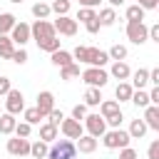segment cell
<instances>
[{
	"mask_svg": "<svg viewBox=\"0 0 159 159\" xmlns=\"http://www.w3.org/2000/svg\"><path fill=\"white\" fill-rule=\"evenodd\" d=\"M122 119H124V114H122V112H117V114L107 117L104 122H107V127H112V129H119V127H122Z\"/></svg>",
	"mask_w": 159,
	"mask_h": 159,
	"instance_id": "cell-42",
	"label": "cell"
},
{
	"mask_svg": "<svg viewBox=\"0 0 159 159\" xmlns=\"http://www.w3.org/2000/svg\"><path fill=\"white\" fill-rule=\"evenodd\" d=\"M107 2H109V7H112V10H114V7H119V5H124V0H107Z\"/></svg>",
	"mask_w": 159,
	"mask_h": 159,
	"instance_id": "cell-52",
	"label": "cell"
},
{
	"mask_svg": "<svg viewBox=\"0 0 159 159\" xmlns=\"http://www.w3.org/2000/svg\"><path fill=\"white\" fill-rule=\"evenodd\" d=\"M80 77H82V82H87V87H97V89H102L107 84V80H109L104 67H87Z\"/></svg>",
	"mask_w": 159,
	"mask_h": 159,
	"instance_id": "cell-3",
	"label": "cell"
},
{
	"mask_svg": "<svg viewBox=\"0 0 159 159\" xmlns=\"http://www.w3.org/2000/svg\"><path fill=\"white\" fill-rule=\"evenodd\" d=\"M10 40H12V45L25 47L30 42V25L27 22H15V27L10 30Z\"/></svg>",
	"mask_w": 159,
	"mask_h": 159,
	"instance_id": "cell-10",
	"label": "cell"
},
{
	"mask_svg": "<svg viewBox=\"0 0 159 159\" xmlns=\"http://www.w3.org/2000/svg\"><path fill=\"white\" fill-rule=\"evenodd\" d=\"M127 37L134 45H144L147 42V25L144 22H127Z\"/></svg>",
	"mask_w": 159,
	"mask_h": 159,
	"instance_id": "cell-9",
	"label": "cell"
},
{
	"mask_svg": "<svg viewBox=\"0 0 159 159\" xmlns=\"http://www.w3.org/2000/svg\"><path fill=\"white\" fill-rule=\"evenodd\" d=\"M97 20H99L102 27H112V25L117 22V10H112V7H102V10L97 12Z\"/></svg>",
	"mask_w": 159,
	"mask_h": 159,
	"instance_id": "cell-19",
	"label": "cell"
},
{
	"mask_svg": "<svg viewBox=\"0 0 159 159\" xmlns=\"http://www.w3.org/2000/svg\"><path fill=\"white\" fill-rule=\"evenodd\" d=\"M102 99H104V97H102V92H99L97 87H87V92H84V104H87V107H99Z\"/></svg>",
	"mask_w": 159,
	"mask_h": 159,
	"instance_id": "cell-25",
	"label": "cell"
},
{
	"mask_svg": "<svg viewBox=\"0 0 159 159\" xmlns=\"http://www.w3.org/2000/svg\"><path fill=\"white\" fill-rule=\"evenodd\" d=\"M35 107H37V112H40L42 117H47V114L55 109V94H52L50 89H42V92L37 94V104H35Z\"/></svg>",
	"mask_w": 159,
	"mask_h": 159,
	"instance_id": "cell-13",
	"label": "cell"
},
{
	"mask_svg": "<svg viewBox=\"0 0 159 159\" xmlns=\"http://www.w3.org/2000/svg\"><path fill=\"white\" fill-rule=\"evenodd\" d=\"M99 2L102 0H80V7H92L94 10V7H99Z\"/></svg>",
	"mask_w": 159,
	"mask_h": 159,
	"instance_id": "cell-51",
	"label": "cell"
},
{
	"mask_svg": "<svg viewBox=\"0 0 159 159\" xmlns=\"http://www.w3.org/2000/svg\"><path fill=\"white\" fill-rule=\"evenodd\" d=\"M129 77H132V82H129L132 89H144V87L149 84V70H144V67H139V70L132 72Z\"/></svg>",
	"mask_w": 159,
	"mask_h": 159,
	"instance_id": "cell-16",
	"label": "cell"
},
{
	"mask_svg": "<svg viewBox=\"0 0 159 159\" xmlns=\"http://www.w3.org/2000/svg\"><path fill=\"white\" fill-rule=\"evenodd\" d=\"M50 62L55 65V67H65V65H72L75 60H72V52H67V50H55L52 55H50Z\"/></svg>",
	"mask_w": 159,
	"mask_h": 159,
	"instance_id": "cell-18",
	"label": "cell"
},
{
	"mask_svg": "<svg viewBox=\"0 0 159 159\" xmlns=\"http://www.w3.org/2000/svg\"><path fill=\"white\" fill-rule=\"evenodd\" d=\"M149 84H154V87H159V67H154V70H149Z\"/></svg>",
	"mask_w": 159,
	"mask_h": 159,
	"instance_id": "cell-50",
	"label": "cell"
},
{
	"mask_svg": "<svg viewBox=\"0 0 159 159\" xmlns=\"http://www.w3.org/2000/svg\"><path fill=\"white\" fill-rule=\"evenodd\" d=\"M137 5L147 12V10H154V7H159V0H137Z\"/></svg>",
	"mask_w": 159,
	"mask_h": 159,
	"instance_id": "cell-45",
	"label": "cell"
},
{
	"mask_svg": "<svg viewBox=\"0 0 159 159\" xmlns=\"http://www.w3.org/2000/svg\"><path fill=\"white\" fill-rule=\"evenodd\" d=\"M70 2H72V0H70Z\"/></svg>",
	"mask_w": 159,
	"mask_h": 159,
	"instance_id": "cell-54",
	"label": "cell"
},
{
	"mask_svg": "<svg viewBox=\"0 0 159 159\" xmlns=\"http://www.w3.org/2000/svg\"><path fill=\"white\" fill-rule=\"evenodd\" d=\"M55 35H57V32H55L52 22H47V20H35V22L30 25V40H35V42H42V40L55 37Z\"/></svg>",
	"mask_w": 159,
	"mask_h": 159,
	"instance_id": "cell-5",
	"label": "cell"
},
{
	"mask_svg": "<svg viewBox=\"0 0 159 159\" xmlns=\"http://www.w3.org/2000/svg\"><path fill=\"white\" fill-rule=\"evenodd\" d=\"M117 159H139V154L132 149V147H124V149H119V157Z\"/></svg>",
	"mask_w": 159,
	"mask_h": 159,
	"instance_id": "cell-44",
	"label": "cell"
},
{
	"mask_svg": "<svg viewBox=\"0 0 159 159\" xmlns=\"http://www.w3.org/2000/svg\"><path fill=\"white\" fill-rule=\"evenodd\" d=\"M84 27H87V32H89V35H97L102 25H99V20L94 17V20H89V22H84Z\"/></svg>",
	"mask_w": 159,
	"mask_h": 159,
	"instance_id": "cell-46",
	"label": "cell"
},
{
	"mask_svg": "<svg viewBox=\"0 0 159 159\" xmlns=\"http://www.w3.org/2000/svg\"><path fill=\"white\" fill-rule=\"evenodd\" d=\"M37 47L42 50V52H55V50H60V40H57V35L55 37H47V40H42V42H37Z\"/></svg>",
	"mask_w": 159,
	"mask_h": 159,
	"instance_id": "cell-34",
	"label": "cell"
},
{
	"mask_svg": "<svg viewBox=\"0 0 159 159\" xmlns=\"http://www.w3.org/2000/svg\"><path fill=\"white\" fill-rule=\"evenodd\" d=\"M102 144L107 147V149H124V147H129V142H132V137L119 127V129H107L102 137Z\"/></svg>",
	"mask_w": 159,
	"mask_h": 159,
	"instance_id": "cell-2",
	"label": "cell"
},
{
	"mask_svg": "<svg viewBox=\"0 0 159 159\" xmlns=\"http://www.w3.org/2000/svg\"><path fill=\"white\" fill-rule=\"evenodd\" d=\"M127 134H129L132 139H142V137L147 134V124H144V119H132V124H129Z\"/></svg>",
	"mask_w": 159,
	"mask_h": 159,
	"instance_id": "cell-22",
	"label": "cell"
},
{
	"mask_svg": "<svg viewBox=\"0 0 159 159\" xmlns=\"http://www.w3.org/2000/svg\"><path fill=\"white\" fill-rule=\"evenodd\" d=\"M12 52H15V45H12V40H10V35H0V57L10 60Z\"/></svg>",
	"mask_w": 159,
	"mask_h": 159,
	"instance_id": "cell-28",
	"label": "cell"
},
{
	"mask_svg": "<svg viewBox=\"0 0 159 159\" xmlns=\"http://www.w3.org/2000/svg\"><path fill=\"white\" fill-rule=\"evenodd\" d=\"M75 149H77L80 154H92V152L97 149V139L89 137V134H82L80 139H75Z\"/></svg>",
	"mask_w": 159,
	"mask_h": 159,
	"instance_id": "cell-14",
	"label": "cell"
},
{
	"mask_svg": "<svg viewBox=\"0 0 159 159\" xmlns=\"http://www.w3.org/2000/svg\"><path fill=\"white\" fill-rule=\"evenodd\" d=\"M94 17H97V10H92V7H80V12H77V20L80 22H89Z\"/></svg>",
	"mask_w": 159,
	"mask_h": 159,
	"instance_id": "cell-38",
	"label": "cell"
},
{
	"mask_svg": "<svg viewBox=\"0 0 159 159\" xmlns=\"http://www.w3.org/2000/svg\"><path fill=\"white\" fill-rule=\"evenodd\" d=\"M129 102L144 109V107H149V94H147L144 89H134V92H132V97H129Z\"/></svg>",
	"mask_w": 159,
	"mask_h": 159,
	"instance_id": "cell-32",
	"label": "cell"
},
{
	"mask_svg": "<svg viewBox=\"0 0 159 159\" xmlns=\"http://www.w3.org/2000/svg\"><path fill=\"white\" fill-rule=\"evenodd\" d=\"M10 89H12V84H10V77H0V97H5Z\"/></svg>",
	"mask_w": 159,
	"mask_h": 159,
	"instance_id": "cell-48",
	"label": "cell"
},
{
	"mask_svg": "<svg viewBox=\"0 0 159 159\" xmlns=\"http://www.w3.org/2000/svg\"><path fill=\"white\" fill-rule=\"evenodd\" d=\"M132 84L129 82H119L117 84V89H114V97H117V102H129V97H132Z\"/></svg>",
	"mask_w": 159,
	"mask_h": 159,
	"instance_id": "cell-27",
	"label": "cell"
},
{
	"mask_svg": "<svg viewBox=\"0 0 159 159\" xmlns=\"http://www.w3.org/2000/svg\"><path fill=\"white\" fill-rule=\"evenodd\" d=\"M52 27H55V32L67 35V37H75V35H77V20H72L70 15H60V17L52 22Z\"/></svg>",
	"mask_w": 159,
	"mask_h": 159,
	"instance_id": "cell-8",
	"label": "cell"
},
{
	"mask_svg": "<svg viewBox=\"0 0 159 159\" xmlns=\"http://www.w3.org/2000/svg\"><path fill=\"white\" fill-rule=\"evenodd\" d=\"M15 22H17V17L12 12H0V35H10Z\"/></svg>",
	"mask_w": 159,
	"mask_h": 159,
	"instance_id": "cell-24",
	"label": "cell"
},
{
	"mask_svg": "<svg viewBox=\"0 0 159 159\" xmlns=\"http://www.w3.org/2000/svg\"><path fill=\"white\" fill-rule=\"evenodd\" d=\"M82 122H84L82 127L87 129V134H89V137H94V139H99V137L107 132V122H104V117H99V112H92V114H87Z\"/></svg>",
	"mask_w": 159,
	"mask_h": 159,
	"instance_id": "cell-4",
	"label": "cell"
},
{
	"mask_svg": "<svg viewBox=\"0 0 159 159\" xmlns=\"http://www.w3.org/2000/svg\"><path fill=\"white\" fill-rule=\"evenodd\" d=\"M75 157H77V149H75L72 139H55V144L47 149L45 159H75Z\"/></svg>",
	"mask_w": 159,
	"mask_h": 159,
	"instance_id": "cell-1",
	"label": "cell"
},
{
	"mask_svg": "<svg viewBox=\"0 0 159 159\" xmlns=\"http://www.w3.org/2000/svg\"><path fill=\"white\" fill-rule=\"evenodd\" d=\"M117 112H122L117 99H102V102H99V117L107 119V117H112V114H117Z\"/></svg>",
	"mask_w": 159,
	"mask_h": 159,
	"instance_id": "cell-20",
	"label": "cell"
},
{
	"mask_svg": "<svg viewBox=\"0 0 159 159\" xmlns=\"http://www.w3.org/2000/svg\"><path fill=\"white\" fill-rule=\"evenodd\" d=\"M55 139H57V127H52L50 122L40 124V142L50 144V142H55Z\"/></svg>",
	"mask_w": 159,
	"mask_h": 159,
	"instance_id": "cell-23",
	"label": "cell"
},
{
	"mask_svg": "<svg viewBox=\"0 0 159 159\" xmlns=\"http://www.w3.org/2000/svg\"><path fill=\"white\" fill-rule=\"evenodd\" d=\"M50 12H52V10H50L47 2H35V5H32V15H35L37 20H47Z\"/></svg>",
	"mask_w": 159,
	"mask_h": 159,
	"instance_id": "cell-36",
	"label": "cell"
},
{
	"mask_svg": "<svg viewBox=\"0 0 159 159\" xmlns=\"http://www.w3.org/2000/svg\"><path fill=\"white\" fill-rule=\"evenodd\" d=\"M12 134H15V137H22V139H27V137L32 134V124H27V122H17Z\"/></svg>",
	"mask_w": 159,
	"mask_h": 159,
	"instance_id": "cell-37",
	"label": "cell"
},
{
	"mask_svg": "<svg viewBox=\"0 0 159 159\" xmlns=\"http://www.w3.org/2000/svg\"><path fill=\"white\" fill-rule=\"evenodd\" d=\"M10 2H15V5H20V2H22V0H10Z\"/></svg>",
	"mask_w": 159,
	"mask_h": 159,
	"instance_id": "cell-53",
	"label": "cell"
},
{
	"mask_svg": "<svg viewBox=\"0 0 159 159\" xmlns=\"http://www.w3.org/2000/svg\"><path fill=\"white\" fill-rule=\"evenodd\" d=\"M80 75H82V72H80V65H77V62L60 67V80H77Z\"/></svg>",
	"mask_w": 159,
	"mask_h": 159,
	"instance_id": "cell-26",
	"label": "cell"
},
{
	"mask_svg": "<svg viewBox=\"0 0 159 159\" xmlns=\"http://www.w3.org/2000/svg\"><path fill=\"white\" fill-rule=\"evenodd\" d=\"M124 15H127V22H144V10H142L137 2H134V5H129Z\"/></svg>",
	"mask_w": 159,
	"mask_h": 159,
	"instance_id": "cell-29",
	"label": "cell"
},
{
	"mask_svg": "<svg viewBox=\"0 0 159 159\" xmlns=\"http://www.w3.org/2000/svg\"><path fill=\"white\" fill-rule=\"evenodd\" d=\"M7 154L10 157H25V154H30V139H22V137L7 139Z\"/></svg>",
	"mask_w": 159,
	"mask_h": 159,
	"instance_id": "cell-11",
	"label": "cell"
},
{
	"mask_svg": "<svg viewBox=\"0 0 159 159\" xmlns=\"http://www.w3.org/2000/svg\"><path fill=\"white\" fill-rule=\"evenodd\" d=\"M25 109V97H22V92L20 89H10L7 94H5V112L7 114H20Z\"/></svg>",
	"mask_w": 159,
	"mask_h": 159,
	"instance_id": "cell-6",
	"label": "cell"
},
{
	"mask_svg": "<svg viewBox=\"0 0 159 159\" xmlns=\"http://www.w3.org/2000/svg\"><path fill=\"white\" fill-rule=\"evenodd\" d=\"M22 119L27 124H40V119H45V117L37 112V107H27V109H22Z\"/></svg>",
	"mask_w": 159,
	"mask_h": 159,
	"instance_id": "cell-33",
	"label": "cell"
},
{
	"mask_svg": "<svg viewBox=\"0 0 159 159\" xmlns=\"http://www.w3.org/2000/svg\"><path fill=\"white\" fill-rule=\"evenodd\" d=\"M147 154H149V159H159V139H154V142L149 144Z\"/></svg>",
	"mask_w": 159,
	"mask_h": 159,
	"instance_id": "cell-47",
	"label": "cell"
},
{
	"mask_svg": "<svg viewBox=\"0 0 159 159\" xmlns=\"http://www.w3.org/2000/svg\"><path fill=\"white\" fill-rule=\"evenodd\" d=\"M47 149L50 147L45 142H40V139L37 142H30V157H35V159H45L47 157Z\"/></svg>",
	"mask_w": 159,
	"mask_h": 159,
	"instance_id": "cell-31",
	"label": "cell"
},
{
	"mask_svg": "<svg viewBox=\"0 0 159 159\" xmlns=\"http://www.w3.org/2000/svg\"><path fill=\"white\" fill-rule=\"evenodd\" d=\"M60 129H62V134H65V139H80L82 134H84V127H82V122H77V119H72V117H65L62 119V124H60Z\"/></svg>",
	"mask_w": 159,
	"mask_h": 159,
	"instance_id": "cell-7",
	"label": "cell"
},
{
	"mask_svg": "<svg viewBox=\"0 0 159 159\" xmlns=\"http://www.w3.org/2000/svg\"><path fill=\"white\" fill-rule=\"evenodd\" d=\"M70 5H72L70 0H52L50 10H52V12H55V15L60 17V15H67V12H70Z\"/></svg>",
	"mask_w": 159,
	"mask_h": 159,
	"instance_id": "cell-35",
	"label": "cell"
},
{
	"mask_svg": "<svg viewBox=\"0 0 159 159\" xmlns=\"http://www.w3.org/2000/svg\"><path fill=\"white\" fill-rule=\"evenodd\" d=\"M149 104H154V107H159V87H152L149 92Z\"/></svg>",
	"mask_w": 159,
	"mask_h": 159,
	"instance_id": "cell-49",
	"label": "cell"
},
{
	"mask_svg": "<svg viewBox=\"0 0 159 159\" xmlns=\"http://www.w3.org/2000/svg\"><path fill=\"white\" fill-rule=\"evenodd\" d=\"M15 124H17V119H15V114H0V134H5V137H10L12 132H15Z\"/></svg>",
	"mask_w": 159,
	"mask_h": 159,
	"instance_id": "cell-21",
	"label": "cell"
},
{
	"mask_svg": "<svg viewBox=\"0 0 159 159\" xmlns=\"http://www.w3.org/2000/svg\"><path fill=\"white\" fill-rule=\"evenodd\" d=\"M144 124H147V129L159 132V107H154V104L144 107Z\"/></svg>",
	"mask_w": 159,
	"mask_h": 159,
	"instance_id": "cell-17",
	"label": "cell"
},
{
	"mask_svg": "<svg viewBox=\"0 0 159 159\" xmlns=\"http://www.w3.org/2000/svg\"><path fill=\"white\" fill-rule=\"evenodd\" d=\"M10 60H12L15 65H25V62H27V50H25V47H20V50H15Z\"/></svg>",
	"mask_w": 159,
	"mask_h": 159,
	"instance_id": "cell-40",
	"label": "cell"
},
{
	"mask_svg": "<svg viewBox=\"0 0 159 159\" xmlns=\"http://www.w3.org/2000/svg\"><path fill=\"white\" fill-rule=\"evenodd\" d=\"M107 75H112L114 80H119V82H127L129 80V75H132V70H129V65L127 62H112V67H109V72Z\"/></svg>",
	"mask_w": 159,
	"mask_h": 159,
	"instance_id": "cell-15",
	"label": "cell"
},
{
	"mask_svg": "<svg viewBox=\"0 0 159 159\" xmlns=\"http://www.w3.org/2000/svg\"><path fill=\"white\" fill-rule=\"evenodd\" d=\"M107 57H109L112 62H124V57H127V47L117 42V45H112V47H109V52H107Z\"/></svg>",
	"mask_w": 159,
	"mask_h": 159,
	"instance_id": "cell-30",
	"label": "cell"
},
{
	"mask_svg": "<svg viewBox=\"0 0 159 159\" xmlns=\"http://www.w3.org/2000/svg\"><path fill=\"white\" fill-rule=\"evenodd\" d=\"M84 55H87V45H77V47L72 50V60H80V62H84Z\"/></svg>",
	"mask_w": 159,
	"mask_h": 159,
	"instance_id": "cell-43",
	"label": "cell"
},
{
	"mask_svg": "<svg viewBox=\"0 0 159 159\" xmlns=\"http://www.w3.org/2000/svg\"><path fill=\"white\" fill-rule=\"evenodd\" d=\"M62 119H65V112H62V109H57V107L47 114V122H50L52 127H60V124H62Z\"/></svg>",
	"mask_w": 159,
	"mask_h": 159,
	"instance_id": "cell-39",
	"label": "cell"
},
{
	"mask_svg": "<svg viewBox=\"0 0 159 159\" xmlns=\"http://www.w3.org/2000/svg\"><path fill=\"white\" fill-rule=\"evenodd\" d=\"M84 117H87V104H75V107H72V119L82 122Z\"/></svg>",
	"mask_w": 159,
	"mask_h": 159,
	"instance_id": "cell-41",
	"label": "cell"
},
{
	"mask_svg": "<svg viewBox=\"0 0 159 159\" xmlns=\"http://www.w3.org/2000/svg\"><path fill=\"white\" fill-rule=\"evenodd\" d=\"M84 62H87L89 67H104V65L109 62V57H107V52H104V50H99V47H87Z\"/></svg>",
	"mask_w": 159,
	"mask_h": 159,
	"instance_id": "cell-12",
	"label": "cell"
}]
</instances>
